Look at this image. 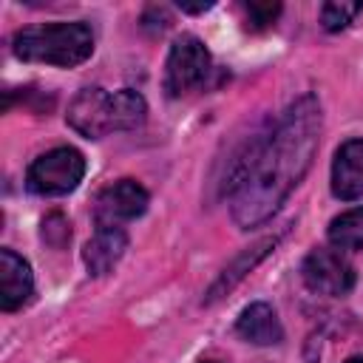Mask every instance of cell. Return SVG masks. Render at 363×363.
<instances>
[{"label":"cell","instance_id":"obj_19","mask_svg":"<svg viewBox=\"0 0 363 363\" xmlns=\"http://www.w3.org/2000/svg\"><path fill=\"white\" fill-rule=\"evenodd\" d=\"M204 363H213V360H204Z\"/></svg>","mask_w":363,"mask_h":363},{"label":"cell","instance_id":"obj_2","mask_svg":"<svg viewBox=\"0 0 363 363\" xmlns=\"http://www.w3.org/2000/svg\"><path fill=\"white\" fill-rule=\"evenodd\" d=\"M14 54L26 62H45L60 68H74L94 54V34L85 23H45L14 34Z\"/></svg>","mask_w":363,"mask_h":363},{"label":"cell","instance_id":"obj_3","mask_svg":"<svg viewBox=\"0 0 363 363\" xmlns=\"http://www.w3.org/2000/svg\"><path fill=\"white\" fill-rule=\"evenodd\" d=\"M85 176V156L77 147H54L37 156L26 173V187L37 196H65Z\"/></svg>","mask_w":363,"mask_h":363},{"label":"cell","instance_id":"obj_4","mask_svg":"<svg viewBox=\"0 0 363 363\" xmlns=\"http://www.w3.org/2000/svg\"><path fill=\"white\" fill-rule=\"evenodd\" d=\"M210 74V54L204 43L193 34H182L167 54L164 65V91L170 96H182L190 88L201 85L204 77Z\"/></svg>","mask_w":363,"mask_h":363},{"label":"cell","instance_id":"obj_10","mask_svg":"<svg viewBox=\"0 0 363 363\" xmlns=\"http://www.w3.org/2000/svg\"><path fill=\"white\" fill-rule=\"evenodd\" d=\"M125 250H128V235L122 227H96V233L82 250V258L91 275H108L119 264Z\"/></svg>","mask_w":363,"mask_h":363},{"label":"cell","instance_id":"obj_11","mask_svg":"<svg viewBox=\"0 0 363 363\" xmlns=\"http://www.w3.org/2000/svg\"><path fill=\"white\" fill-rule=\"evenodd\" d=\"M235 332L247 343H255V346H272V343H281V337H284V329H281V320H278L275 309L269 303H264V301L250 303L238 315Z\"/></svg>","mask_w":363,"mask_h":363},{"label":"cell","instance_id":"obj_15","mask_svg":"<svg viewBox=\"0 0 363 363\" xmlns=\"http://www.w3.org/2000/svg\"><path fill=\"white\" fill-rule=\"evenodd\" d=\"M244 14H247V23L252 28H267L275 23V17L281 14V3H244Z\"/></svg>","mask_w":363,"mask_h":363},{"label":"cell","instance_id":"obj_5","mask_svg":"<svg viewBox=\"0 0 363 363\" xmlns=\"http://www.w3.org/2000/svg\"><path fill=\"white\" fill-rule=\"evenodd\" d=\"M303 284L318 295H346L354 286V269L337 250H312L301 267Z\"/></svg>","mask_w":363,"mask_h":363},{"label":"cell","instance_id":"obj_8","mask_svg":"<svg viewBox=\"0 0 363 363\" xmlns=\"http://www.w3.org/2000/svg\"><path fill=\"white\" fill-rule=\"evenodd\" d=\"M34 289L31 267L14 250H0V309L14 312L20 309Z\"/></svg>","mask_w":363,"mask_h":363},{"label":"cell","instance_id":"obj_6","mask_svg":"<svg viewBox=\"0 0 363 363\" xmlns=\"http://www.w3.org/2000/svg\"><path fill=\"white\" fill-rule=\"evenodd\" d=\"M68 125L82 133L85 139H102L111 130H116V111H113V94H105L102 88H82L71 108H68Z\"/></svg>","mask_w":363,"mask_h":363},{"label":"cell","instance_id":"obj_1","mask_svg":"<svg viewBox=\"0 0 363 363\" xmlns=\"http://www.w3.org/2000/svg\"><path fill=\"white\" fill-rule=\"evenodd\" d=\"M320 139V105L315 96L295 99L278 122L250 142L230 182V210L238 227L250 230L267 221L292 187L306 176Z\"/></svg>","mask_w":363,"mask_h":363},{"label":"cell","instance_id":"obj_17","mask_svg":"<svg viewBox=\"0 0 363 363\" xmlns=\"http://www.w3.org/2000/svg\"><path fill=\"white\" fill-rule=\"evenodd\" d=\"M213 3H179V9L182 11H187V14H201V11H207Z\"/></svg>","mask_w":363,"mask_h":363},{"label":"cell","instance_id":"obj_16","mask_svg":"<svg viewBox=\"0 0 363 363\" xmlns=\"http://www.w3.org/2000/svg\"><path fill=\"white\" fill-rule=\"evenodd\" d=\"M68 235H71V230H68V221H65L60 213H51V216L43 221V238H45L48 244H54V247H62V244L68 241Z\"/></svg>","mask_w":363,"mask_h":363},{"label":"cell","instance_id":"obj_7","mask_svg":"<svg viewBox=\"0 0 363 363\" xmlns=\"http://www.w3.org/2000/svg\"><path fill=\"white\" fill-rule=\"evenodd\" d=\"M147 210V190L133 179H119L108 184L94 204L96 227H119Z\"/></svg>","mask_w":363,"mask_h":363},{"label":"cell","instance_id":"obj_18","mask_svg":"<svg viewBox=\"0 0 363 363\" xmlns=\"http://www.w3.org/2000/svg\"><path fill=\"white\" fill-rule=\"evenodd\" d=\"M346 363H363V357H352V360H346Z\"/></svg>","mask_w":363,"mask_h":363},{"label":"cell","instance_id":"obj_14","mask_svg":"<svg viewBox=\"0 0 363 363\" xmlns=\"http://www.w3.org/2000/svg\"><path fill=\"white\" fill-rule=\"evenodd\" d=\"M363 9V3H349V0H332V3H323L320 9V23L326 31H340L352 23V17Z\"/></svg>","mask_w":363,"mask_h":363},{"label":"cell","instance_id":"obj_9","mask_svg":"<svg viewBox=\"0 0 363 363\" xmlns=\"http://www.w3.org/2000/svg\"><path fill=\"white\" fill-rule=\"evenodd\" d=\"M332 193L343 201L363 199V139H349L332 162Z\"/></svg>","mask_w":363,"mask_h":363},{"label":"cell","instance_id":"obj_13","mask_svg":"<svg viewBox=\"0 0 363 363\" xmlns=\"http://www.w3.org/2000/svg\"><path fill=\"white\" fill-rule=\"evenodd\" d=\"M329 241L337 250H363V207L346 210L329 224Z\"/></svg>","mask_w":363,"mask_h":363},{"label":"cell","instance_id":"obj_12","mask_svg":"<svg viewBox=\"0 0 363 363\" xmlns=\"http://www.w3.org/2000/svg\"><path fill=\"white\" fill-rule=\"evenodd\" d=\"M275 244H278V238L272 235V238L258 241L255 247H247V250L233 261V267H227V269L221 272V278L210 286L207 301H216V298H221L224 292H230V289H233V286H235V284H238V281H241V278H244V275H247V272H250V269H252V267H255V264H258V261H261V258H264Z\"/></svg>","mask_w":363,"mask_h":363}]
</instances>
